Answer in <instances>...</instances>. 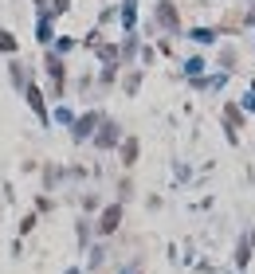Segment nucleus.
<instances>
[{
  "label": "nucleus",
  "mask_w": 255,
  "mask_h": 274,
  "mask_svg": "<svg viewBox=\"0 0 255 274\" xmlns=\"http://www.w3.org/2000/svg\"><path fill=\"white\" fill-rule=\"evenodd\" d=\"M0 47H4V51H16V40L8 35V31H0Z\"/></svg>",
  "instance_id": "nucleus-3"
},
{
  "label": "nucleus",
  "mask_w": 255,
  "mask_h": 274,
  "mask_svg": "<svg viewBox=\"0 0 255 274\" xmlns=\"http://www.w3.org/2000/svg\"><path fill=\"white\" fill-rule=\"evenodd\" d=\"M118 219H122V208H106V212H102V223H98V231H102V235H110V231L118 227Z\"/></svg>",
  "instance_id": "nucleus-1"
},
{
  "label": "nucleus",
  "mask_w": 255,
  "mask_h": 274,
  "mask_svg": "<svg viewBox=\"0 0 255 274\" xmlns=\"http://www.w3.org/2000/svg\"><path fill=\"white\" fill-rule=\"evenodd\" d=\"M193 40H200V44H212V31H204V28H196V31H193Z\"/></svg>",
  "instance_id": "nucleus-4"
},
{
  "label": "nucleus",
  "mask_w": 255,
  "mask_h": 274,
  "mask_svg": "<svg viewBox=\"0 0 255 274\" xmlns=\"http://www.w3.org/2000/svg\"><path fill=\"white\" fill-rule=\"evenodd\" d=\"M28 102H31V110H35L40 118H47L44 114V98H40V90H35V87H28Z\"/></svg>",
  "instance_id": "nucleus-2"
}]
</instances>
